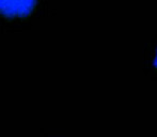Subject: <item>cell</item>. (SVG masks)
Returning a JSON list of instances; mask_svg holds the SVG:
<instances>
[{
    "label": "cell",
    "instance_id": "6da1fadb",
    "mask_svg": "<svg viewBox=\"0 0 157 137\" xmlns=\"http://www.w3.org/2000/svg\"><path fill=\"white\" fill-rule=\"evenodd\" d=\"M36 0H0V13L6 17H23L32 12Z\"/></svg>",
    "mask_w": 157,
    "mask_h": 137
},
{
    "label": "cell",
    "instance_id": "7a4b0ae2",
    "mask_svg": "<svg viewBox=\"0 0 157 137\" xmlns=\"http://www.w3.org/2000/svg\"><path fill=\"white\" fill-rule=\"evenodd\" d=\"M154 65H155V67L157 68V53H156V56H155V59H154Z\"/></svg>",
    "mask_w": 157,
    "mask_h": 137
}]
</instances>
